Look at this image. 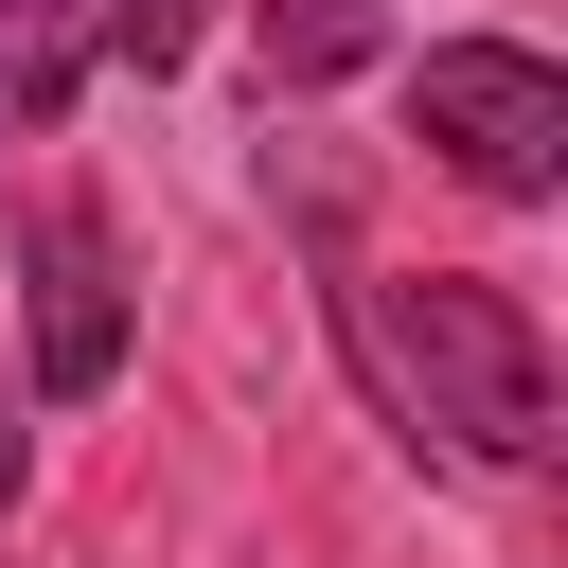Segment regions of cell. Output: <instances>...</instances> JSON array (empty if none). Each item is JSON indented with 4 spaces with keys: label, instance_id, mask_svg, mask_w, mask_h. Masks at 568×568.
Wrapping results in <instances>:
<instances>
[{
    "label": "cell",
    "instance_id": "1",
    "mask_svg": "<svg viewBox=\"0 0 568 568\" xmlns=\"http://www.w3.org/2000/svg\"><path fill=\"white\" fill-rule=\"evenodd\" d=\"M355 355L462 462H550V337H532L515 284H479V266H355Z\"/></svg>",
    "mask_w": 568,
    "mask_h": 568
},
{
    "label": "cell",
    "instance_id": "3",
    "mask_svg": "<svg viewBox=\"0 0 568 568\" xmlns=\"http://www.w3.org/2000/svg\"><path fill=\"white\" fill-rule=\"evenodd\" d=\"M18 337H36V390H71V408L124 373V231L89 178L18 195Z\"/></svg>",
    "mask_w": 568,
    "mask_h": 568
},
{
    "label": "cell",
    "instance_id": "4",
    "mask_svg": "<svg viewBox=\"0 0 568 568\" xmlns=\"http://www.w3.org/2000/svg\"><path fill=\"white\" fill-rule=\"evenodd\" d=\"M89 53H106V0H0V106L18 124H71Z\"/></svg>",
    "mask_w": 568,
    "mask_h": 568
},
{
    "label": "cell",
    "instance_id": "2",
    "mask_svg": "<svg viewBox=\"0 0 568 568\" xmlns=\"http://www.w3.org/2000/svg\"><path fill=\"white\" fill-rule=\"evenodd\" d=\"M408 142L462 178V195H568V71L550 53H515V36H444L426 71H408Z\"/></svg>",
    "mask_w": 568,
    "mask_h": 568
},
{
    "label": "cell",
    "instance_id": "7",
    "mask_svg": "<svg viewBox=\"0 0 568 568\" xmlns=\"http://www.w3.org/2000/svg\"><path fill=\"white\" fill-rule=\"evenodd\" d=\"M18 479H36V426H18V373H0V515H18Z\"/></svg>",
    "mask_w": 568,
    "mask_h": 568
},
{
    "label": "cell",
    "instance_id": "6",
    "mask_svg": "<svg viewBox=\"0 0 568 568\" xmlns=\"http://www.w3.org/2000/svg\"><path fill=\"white\" fill-rule=\"evenodd\" d=\"M195 18H213V0H106V53H124V71H178Z\"/></svg>",
    "mask_w": 568,
    "mask_h": 568
},
{
    "label": "cell",
    "instance_id": "5",
    "mask_svg": "<svg viewBox=\"0 0 568 568\" xmlns=\"http://www.w3.org/2000/svg\"><path fill=\"white\" fill-rule=\"evenodd\" d=\"M373 36H390V0H266V18H248V53H266V89H284V106H302V89H337Z\"/></svg>",
    "mask_w": 568,
    "mask_h": 568
}]
</instances>
